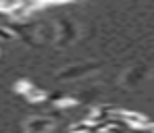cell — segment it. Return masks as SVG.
<instances>
[{
  "label": "cell",
  "mask_w": 154,
  "mask_h": 133,
  "mask_svg": "<svg viewBox=\"0 0 154 133\" xmlns=\"http://www.w3.org/2000/svg\"><path fill=\"white\" fill-rule=\"evenodd\" d=\"M0 38H2V40H11L13 35H11V33H8V31H6L4 27H0Z\"/></svg>",
  "instance_id": "obj_2"
},
{
  "label": "cell",
  "mask_w": 154,
  "mask_h": 133,
  "mask_svg": "<svg viewBox=\"0 0 154 133\" xmlns=\"http://www.w3.org/2000/svg\"><path fill=\"white\" fill-rule=\"evenodd\" d=\"M48 125H50L48 121H33V123H31V129L38 131V129H44V127H48Z\"/></svg>",
  "instance_id": "obj_1"
}]
</instances>
